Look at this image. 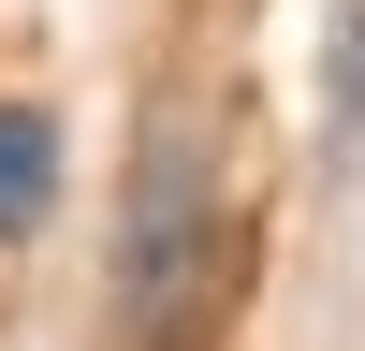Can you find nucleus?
Segmentation results:
<instances>
[{
  "mask_svg": "<svg viewBox=\"0 0 365 351\" xmlns=\"http://www.w3.org/2000/svg\"><path fill=\"white\" fill-rule=\"evenodd\" d=\"M205 292H220V146L161 117L132 161V220H117V351H175Z\"/></svg>",
  "mask_w": 365,
  "mask_h": 351,
  "instance_id": "nucleus-1",
  "label": "nucleus"
},
{
  "mask_svg": "<svg viewBox=\"0 0 365 351\" xmlns=\"http://www.w3.org/2000/svg\"><path fill=\"white\" fill-rule=\"evenodd\" d=\"M44 205H58V117L0 103V234H44Z\"/></svg>",
  "mask_w": 365,
  "mask_h": 351,
  "instance_id": "nucleus-2",
  "label": "nucleus"
},
{
  "mask_svg": "<svg viewBox=\"0 0 365 351\" xmlns=\"http://www.w3.org/2000/svg\"><path fill=\"white\" fill-rule=\"evenodd\" d=\"M322 132L336 161H365V0H336V44H322Z\"/></svg>",
  "mask_w": 365,
  "mask_h": 351,
  "instance_id": "nucleus-3",
  "label": "nucleus"
}]
</instances>
